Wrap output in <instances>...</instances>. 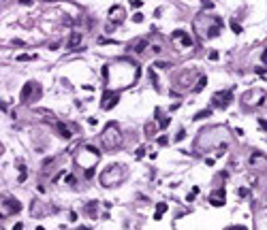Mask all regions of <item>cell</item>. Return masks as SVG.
<instances>
[{
	"mask_svg": "<svg viewBox=\"0 0 267 230\" xmlns=\"http://www.w3.org/2000/svg\"><path fill=\"white\" fill-rule=\"evenodd\" d=\"M209 60H218V51H209Z\"/></svg>",
	"mask_w": 267,
	"mask_h": 230,
	"instance_id": "cell-19",
	"label": "cell"
},
{
	"mask_svg": "<svg viewBox=\"0 0 267 230\" xmlns=\"http://www.w3.org/2000/svg\"><path fill=\"white\" fill-rule=\"evenodd\" d=\"M34 56H17V60H32Z\"/></svg>",
	"mask_w": 267,
	"mask_h": 230,
	"instance_id": "cell-24",
	"label": "cell"
},
{
	"mask_svg": "<svg viewBox=\"0 0 267 230\" xmlns=\"http://www.w3.org/2000/svg\"><path fill=\"white\" fill-rule=\"evenodd\" d=\"M141 4H143L141 0H133V2H130V7H133V9H141Z\"/></svg>",
	"mask_w": 267,
	"mask_h": 230,
	"instance_id": "cell-14",
	"label": "cell"
},
{
	"mask_svg": "<svg viewBox=\"0 0 267 230\" xmlns=\"http://www.w3.org/2000/svg\"><path fill=\"white\" fill-rule=\"evenodd\" d=\"M58 130H60V134H62L64 139H71V132L64 128V124H60V122H58Z\"/></svg>",
	"mask_w": 267,
	"mask_h": 230,
	"instance_id": "cell-9",
	"label": "cell"
},
{
	"mask_svg": "<svg viewBox=\"0 0 267 230\" xmlns=\"http://www.w3.org/2000/svg\"><path fill=\"white\" fill-rule=\"evenodd\" d=\"M233 100V92L231 90H227V92H218V94L212 96V105L218 107V109H225L229 107V102Z\"/></svg>",
	"mask_w": 267,
	"mask_h": 230,
	"instance_id": "cell-3",
	"label": "cell"
},
{
	"mask_svg": "<svg viewBox=\"0 0 267 230\" xmlns=\"http://www.w3.org/2000/svg\"><path fill=\"white\" fill-rule=\"evenodd\" d=\"M122 143V134H120V128L116 124H109L107 130L103 132V147L105 149H116Z\"/></svg>",
	"mask_w": 267,
	"mask_h": 230,
	"instance_id": "cell-2",
	"label": "cell"
},
{
	"mask_svg": "<svg viewBox=\"0 0 267 230\" xmlns=\"http://www.w3.org/2000/svg\"><path fill=\"white\" fill-rule=\"evenodd\" d=\"M99 149H94L92 145H81L77 153V166L86 168V171H94V164L99 162Z\"/></svg>",
	"mask_w": 267,
	"mask_h": 230,
	"instance_id": "cell-1",
	"label": "cell"
},
{
	"mask_svg": "<svg viewBox=\"0 0 267 230\" xmlns=\"http://www.w3.org/2000/svg\"><path fill=\"white\" fill-rule=\"evenodd\" d=\"M165 211H167V202H160V205L156 207V213H154V220H160V217L165 215Z\"/></svg>",
	"mask_w": 267,
	"mask_h": 230,
	"instance_id": "cell-7",
	"label": "cell"
},
{
	"mask_svg": "<svg viewBox=\"0 0 267 230\" xmlns=\"http://www.w3.org/2000/svg\"><path fill=\"white\" fill-rule=\"evenodd\" d=\"M124 15H126V11H124V7H120V4H116V7L109 9V19H116V24L122 21Z\"/></svg>",
	"mask_w": 267,
	"mask_h": 230,
	"instance_id": "cell-5",
	"label": "cell"
},
{
	"mask_svg": "<svg viewBox=\"0 0 267 230\" xmlns=\"http://www.w3.org/2000/svg\"><path fill=\"white\" fill-rule=\"evenodd\" d=\"M229 230H246V226H229Z\"/></svg>",
	"mask_w": 267,
	"mask_h": 230,
	"instance_id": "cell-20",
	"label": "cell"
},
{
	"mask_svg": "<svg viewBox=\"0 0 267 230\" xmlns=\"http://www.w3.org/2000/svg\"><path fill=\"white\" fill-rule=\"evenodd\" d=\"M145 47H148V41H141V43H139V45H137V47H135V51H137V53H141V51H143V49H145Z\"/></svg>",
	"mask_w": 267,
	"mask_h": 230,
	"instance_id": "cell-13",
	"label": "cell"
},
{
	"mask_svg": "<svg viewBox=\"0 0 267 230\" xmlns=\"http://www.w3.org/2000/svg\"><path fill=\"white\" fill-rule=\"evenodd\" d=\"M79 41H81V34H73V41H71V45H77Z\"/></svg>",
	"mask_w": 267,
	"mask_h": 230,
	"instance_id": "cell-16",
	"label": "cell"
},
{
	"mask_svg": "<svg viewBox=\"0 0 267 230\" xmlns=\"http://www.w3.org/2000/svg\"><path fill=\"white\" fill-rule=\"evenodd\" d=\"M32 87H34V83H26V85H24V90H21V100H28V98H30Z\"/></svg>",
	"mask_w": 267,
	"mask_h": 230,
	"instance_id": "cell-8",
	"label": "cell"
},
{
	"mask_svg": "<svg viewBox=\"0 0 267 230\" xmlns=\"http://www.w3.org/2000/svg\"><path fill=\"white\" fill-rule=\"evenodd\" d=\"M118 100H120L118 92H116V90H107L105 94H103V102H101V107L109 111V109H113V107L118 105Z\"/></svg>",
	"mask_w": 267,
	"mask_h": 230,
	"instance_id": "cell-4",
	"label": "cell"
},
{
	"mask_svg": "<svg viewBox=\"0 0 267 230\" xmlns=\"http://www.w3.org/2000/svg\"><path fill=\"white\" fill-rule=\"evenodd\" d=\"M231 28H233V32H237V34H239V32H242V26H237L235 21H233V24H231Z\"/></svg>",
	"mask_w": 267,
	"mask_h": 230,
	"instance_id": "cell-17",
	"label": "cell"
},
{
	"mask_svg": "<svg viewBox=\"0 0 267 230\" xmlns=\"http://www.w3.org/2000/svg\"><path fill=\"white\" fill-rule=\"evenodd\" d=\"M209 113H212V109H205V111H201V113L194 115V119H203V117H207Z\"/></svg>",
	"mask_w": 267,
	"mask_h": 230,
	"instance_id": "cell-12",
	"label": "cell"
},
{
	"mask_svg": "<svg viewBox=\"0 0 267 230\" xmlns=\"http://www.w3.org/2000/svg\"><path fill=\"white\" fill-rule=\"evenodd\" d=\"M197 194H199V188H194V190L188 194V200H194V196H197Z\"/></svg>",
	"mask_w": 267,
	"mask_h": 230,
	"instance_id": "cell-15",
	"label": "cell"
},
{
	"mask_svg": "<svg viewBox=\"0 0 267 230\" xmlns=\"http://www.w3.org/2000/svg\"><path fill=\"white\" fill-rule=\"evenodd\" d=\"M158 126H160V128H167V126H169V119H162V122H160Z\"/></svg>",
	"mask_w": 267,
	"mask_h": 230,
	"instance_id": "cell-23",
	"label": "cell"
},
{
	"mask_svg": "<svg viewBox=\"0 0 267 230\" xmlns=\"http://www.w3.org/2000/svg\"><path fill=\"white\" fill-rule=\"evenodd\" d=\"M158 145H167V136H160V139H158Z\"/></svg>",
	"mask_w": 267,
	"mask_h": 230,
	"instance_id": "cell-22",
	"label": "cell"
},
{
	"mask_svg": "<svg viewBox=\"0 0 267 230\" xmlns=\"http://www.w3.org/2000/svg\"><path fill=\"white\" fill-rule=\"evenodd\" d=\"M205 83H207V79H205V77H201V79H199V83L194 85V92H201V90L205 87Z\"/></svg>",
	"mask_w": 267,
	"mask_h": 230,
	"instance_id": "cell-10",
	"label": "cell"
},
{
	"mask_svg": "<svg viewBox=\"0 0 267 230\" xmlns=\"http://www.w3.org/2000/svg\"><path fill=\"white\" fill-rule=\"evenodd\" d=\"M154 66H156V68H167V64H165V62H156Z\"/></svg>",
	"mask_w": 267,
	"mask_h": 230,
	"instance_id": "cell-21",
	"label": "cell"
},
{
	"mask_svg": "<svg viewBox=\"0 0 267 230\" xmlns=\"http://www.w3.org/2000/svg\"><path fill=\"white\" fill-rule=\"evenodd\" d=\"M173 38H175V41L179 38V41H182V45H186V47H190V45H192V41L188 38V34H186V32H182V30L173 32Z\"/></svg>",
	"mask_w": 267,
	"mask_h": 230,
	"instance_id": "cell-6",
	"label": "cell"
},
{
	"mask_svg": "<svg viewBox=\"0 0 267 230\" xmlns=\"http://www.w3.org/2000/svg\"><path fill=\"white\" fill-rule=\"evenodd\" d=\"M9 207H11V213H17L21 207H19V202H15V200H9Z\"/></svg>",
	"mask_w": 267,
	"mask_h": 230,
	"instance_id": "cell-11",
	"label": "cell"
},
{
	"mask_svg": "<svg viewBox=\"0 0 267 230\" xmlns=\"http://www.w3.org/2000/svg\"><path fill=\"white\" fill-rule=\"evenodd\" d=\"M133 21H135V24H139V21H143V15H141V13H137V15L133 17Z\"/></svg>",
	"mask_w": 267,
	"mask_h": 230,
	"instance_id": "cell-18",
	"label": "cell"
}]
</instances>
